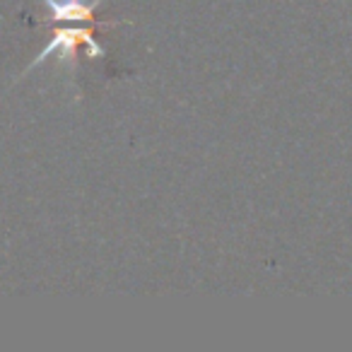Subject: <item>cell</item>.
Listing matches in <instances>:
<instances>
[{
	"label": "cell",
	"instance_id": "obj_2",
	"mask_svg": "<svg viewBox=\"0 0 352 352\" xmlns=\"http://www.w3.org/2000/svg\"><path fill=\"white\" fill-rule=\"evenodd\" d=\"M104 0H44L46 10H49V22L56 25H99L94 22V12Z\"/></svg>",
	"mask_w": 352,
	"mask_h": 352
},
{
	"label": "cell",
	"instance_id": "obj_1",
	"mask_svg": "<svg viewBox=\"0 0 352 352\" xmlns=\"http://www.w3.org/2000/svg\"><path fill=\"white\" fill-rule=\"evenodd\" d=\"M80 46L87 49L89 58H104V56H107V51L97 44V39H94L92 32H89L87 27H65V30H56L54 39H51L49 44L44 46V51H41V54L36 56L30 65H27V70L22 75H27L34 68H39V65L44 63L51 54H58L60 63L68 65L70 70H75V65H78V49Z\"/></svg>",
	"mask_w": 352,
	"mask_h": 352
}]
</instances>
